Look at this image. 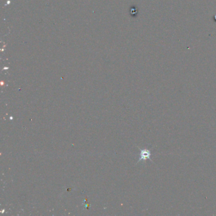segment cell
<instances>
[{
    "label": "cell",
    "mask_w": 216,
    "mask_h": 216,
    "mask_svg": "<svg viewBox=\"0 0 216 216\" xmlns=\"http://www.w3.org/2000/svg\"><path fill=\"white\" fill-rule=\"evenodd\" d=\"M150 156L151 152L148 150H141L140 151V158L139 159V161H141V160H146L147 159H149L150 160L152 161L150 158Z\"/></svg>",
    "instance_id": "cell-1"
},
{
    "label": "cell",
    "mask_w": 216,
    "mask_h": 216,
    "mask_svg": "<svg viewBox=\"0 0 216 216\" xmlns=\"http://www.w3.org/2000/svg\"><path fill=\"white\" fill-rule=\"evenodd\" d=\"M214 18H215V19L216 20V15H214Z\"/></svg>",
    "instance_id": "cell-2"
}]
</instances>
